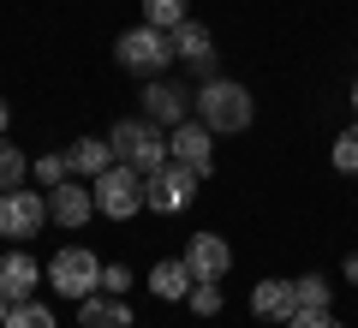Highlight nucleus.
<instances>
[{
	"mask_svg": "<svg viewBox=\"0 0 358 328\" xmlns=\"http://www.w3.org/2000/svg\"><path fill=\"white\" fill-rule=\"evenodd\" d=\"M192 114L203 120L209 131H251L257 120V96L233 78H209L203 90H192Z\"/></svg>",
	"mask_w": 358,
	"mask_h": 328,
	"instance_id": "1",
	"label": "nucleus"
},
{
	"mask_svg": "<svg viewBox=\"0 0 358 328\" xmlns=\"http://www.w3.org/2000/svg\"><path fill=\"white\" fill-rule=\"evenodd\" d=\"M108 143H114V162L138 167V173H155L162 162H173V150H167V126H155V120H120L114 131H108Z\"/></svg>",
	"mask_w": 358,
	"mask_h": 328,
	"instance_id": "2",
	"label": "nucleus"
},
{
	"mask_svg": "<svg viewBox=\"0 0 358 328\" xmlns=\"http://www.w3.org/2000/svg\"><path fill=\"white\" fill-rule=\"evenodd\" d=\"M90 191H96V215H108V221H131V215L150 209V203H143V173L126 167V162H114L108 173H96Z\"/></svg>",
	"mask_w": 358,
	"mask_h": 328,
	"instance_id": "3",
	"label": "nucleus"
},
{
	"mask_svg": "<svg viewBox=\"0 0 358 328\" xmlns=\"http://www.w3.org/2000/svg\"><path fill=\"white\" fill-rule=\"evenodd\" d=\"M114 60L138 78H162L167 60H173V30H155V24H131L126 36L114 42Z\"/></svg>",
	"mask_w": 358,
	"mask_h": 328,
	"instance_id": "4",
	"label": "nucleus"
},
{
	"mask_svg": "<svg viewBox=\"0 0 358 328\" xmlns=\"http://www.w3.org/2000/svg\"><path fill=\"white\" fill-rule=\"evenodd\" d=\"M197 167H185V162H162L155 173H143V203H150L155 215H179L185 203L197 197Z\"/></svg>",
	"mask_w": 358,
	"mask_h": 328,
	"instance_id": "5",
	"label": "nucleus"
},
{
	"mask_svg": "<svg viewBox=\"0 0 358 328\" xmlns=\"http://www.w3.org/2000/svg\"><path fill=\"white\" fill-rule=\"evenodd\" d=\"M48 280H54L60 299H90V292H102V263H96V251H84V245H66L48 263Z\"/></svg>",
	"mask_w": 358,
	"mask_h": 328,
	"instance_id": "6",
	"label": "nucleus"
},
{
	"mask_svg": "<svg viewBox=\"0 0 358 328\" xmlns=\"http://www.w3.org/2000/svg\"><path fill=\"white\" fill-rule=\"evenodd\" d=\"M42 221H48V197L42 191H6L0 197V239H36Z\"/></svg>",
	"mask_w": 358,
	"mask_h": 328,
	"instance_id": "7",
	"label": "nucleus"
},
{
	"mask_svg": "<svg viewBox=\"0 0 358 328\" xmlns=\"http://www.w3.org/2000/svg\"><path fill=\"white\" fill-rule=\"evenodd\" d=\"M143 120H155V126L173 131L179 120H192V90L173 84V78H150V84H143Z\"/></svg>",
	"mask_w": 358,
	"mask_h": 328,
	"instance_id": "8",
	"label": "nucleus"
},
{
	"mask_svg": "<svg viewBox=\"0 0 358 328\" xmlns=\"http://www.w3.org/2000/svg\"><path fill=\"white\" fill-rule=\"evenodd\" d=\"M209 138H215V131H209L203 120L192 114V120H179V126L167 131V150H173V162H185V167H197V173L209 179V167H215V143H209Z\"/></svg>",
	"mask_w": 358,
	"mask_h": 328,
	"instance_id": "9",
	"label": "nucleus"
},
{
	"mask_svg": "<svg viewBox=\"0 0 358 328\" xmlns=\"http://www.w3.org/2000/svg\"><path fill=\"white\" fill-rule=\"evenodd\" d=\"M179 257H185L192 280H227V269H233V251H227V239H221V233H192Z\"/></svg>",
	"mask_w": 358,
	"mask_h": 328,
	"instance_id": "10",
	"label": "nucleus"
},
{
	"mask_svg": "<svg viewBox=\"0 0 358 328\" xmlns=\"http://www.w3.org/2000/svg\"><path fill=\"white\" fill-rule=\"evenodd\" d=\"M90 215H96V191H90V185L66 179V185L48 191V221H60V227H84Z\"/></svg>",
	"mask_w": 358,
	"mask_h": 328,
	"instance_id": "11",
	"label": "nucleus"
},
{
	"mask_svg": "<svg viewBox=\"0 0 358 328\" xmlns=\"http://www.w3.org/2000/svg\"><path fill=\"white\" fill-rule=\"evenodd\" d=\"M42 275H48V269H42L30 251H6V257H0V292H6L13 304H24L30 292H36Z\"/></svg>",
	"mask_w": 358,
	"mask_h": 328,
	"instance_id": "12",
	"label": "nucleus"
},
{
	"mask_svg": "<svg viewBox=\"0 0 358 328\" xmlns=\"http://www.w3.org/2000/svg\"><path fill=\"white\" fill-rule=\"evenodd\" d=\"M78 328H131V304L120 292H90L78 299Z\"/></svg>",
	"mask_w": 358,
	"mask_h": 328,
	"instance_id": "13",
	"label": "nucleus"
},
{
	"mask_svg": "<svg viewBox=\"0 0 358 328\" xmlns=\"http://www.w3.org/2000/svg\"><path fill=\"white\" fill-rule=\"evenodd\" d=\"M173 60H185L192 72H209V66H215V36H209L197 18H185V24L173 30Z\"/></svg>",
	"mask_w": 358,
	"mask_h": 328,
	"instance_id": "14",
	"label": "nucleus"
},
{
	"mask_svg": "<svg viewBox=\"0 0 358 328\" xmlns=\"http://www.w3.org/2000/svg\"><path fill=\"white\" fill-rule=\"evenodd\" d=\"M293 311H299L293 280H257V287H251V316H263V322H287Z\"/></svg>",
	"mask_w": 358,
	"mask_h": 328,
	"instance_id": "15",
	"label": "nucleus"
},
{
	"mask_svg": "<svg viewBox=\"0 0 358 328\" xmlns=\"http://www.w3.org/2000/svg\"><path fill=\"white\" fill-rule=\"evenodd\" d=\"M192 269H185V257H167V263H155L150 269V292L155 299H192Z\"/></svg>",
	"mask_w": 358,
	"mask_h": 328,
	"instance_id": "16",
	"label": "nucleus"
},
{
	"mask_svg": "<svg viewBox=\"0 0 358 328\" xmlns=\"http://www.w3.org/2000/svg\"><path fill=\"white\" fill-rule=\"evenodd\" d=\"M66 155H72V173L78 179H96V173L114 167V143H108V138H78Z\"/></svg>",
	"mask_w": 358,
	"mask_h": 328,
	"instance_id": "17",
	"label": "nucleus"
},
{
	"mask_svg": "<svg viewBox=\"0 0 358 328\" xmlns=\"http://www.w3.org/2000/svg\"><path fill=\"white\" fill-rule=\"evenodd\" d=\"M192 18V0H143V24H155V30H179Z\"/></svg>",
	"mask_w": 358,
	"mask_h": 328,
	"instance_id": "18",
	"label": "nucleus"
},
{
	"mask_svg": "<svg viewBox=\"0 0 358 328\" xmlns=\"http://www.w3.org/2000/svg\"><path fill=\"white\" fill-rule=\"evenodd\" d=\"M24 173H30V162L18 155V143H6V138H0V197L24 185Z\"/></svg>",
	"mask_w": 358,
	"mask_h": 328,
	"instance_id": "19",
	"label": "nucleus"
},
{
	"mask_svg": "<svg viewBox=\"0 0 358 328\" xmlns=\"http://www.w3.org/2000/svg\"><path fill=\"white\" fill-rule=\"evenodd\" d=\"M293 299H299V311H329L334 287H329L322 275H305V280H293Z\"/></svg>",
	"mask_w": 358,
	"mask_h": 328,
	"instance_id": "20",
	"label": "nucleus"
},
{
	"mask_svg": "<svg viewBox=\"0 0 358 328\" xmlns=\"http://www.w3.org/2000/svg\"><path fill=\"white\" fill-rule=\"evenodd\" d=\"M329 162H334V173H346V179H358V126H346L341 138H334V150H329Z\"/></svg>",
	"mask_w": 358,
	"mask_h": 328,
	"instance_id": "21",
	"label": "nucleus"
},
{
	"mask_svg": "<svg viewBox=\"0 0 358 328\" xmlns=\"http://www.w3.org/2000/svg\"><path fill=\"white\" fill-rule=\"evenodd\" d=\"M0 328H60V322H54V311H48V304L24 299V304H13V316H6Z\"/></svg>",
	"mask_w": 358,
	"mask_h": 328,
	"instance_id": "22",
	"label": "nucleus"
},
{
	"mask_svg": "<svg viewBox=\"0 0 358 328\" xmlns=\"http://www.w3.org/2000/svg\"><path fill=\"white\" fill-rule=\"evenodd\" d=\"M30 173H36V185H42V191H54V185H66V179H72V155H42Z\"/></svg>",
	"mask_w": 358,
	"mask_h": 328,
	"instance_id": "23",
	"label": "nucleus"
},
{
	"mask_svg": "<svg viewBox=\"0 0 358 328\" xmlns=\"http://www.w3.org/2000/svg\"><path fill=\"white\" fill-rule=\"evenodd\" d=\"M185 304H192L197 316H215V311H221V280H197V287H192V299H185Z\"/></svg>",
	"mask_w": 358,
	"mask_h": 328,
	"instance_id": "24",
	"label": "nucleus"
},
{
	"mask_svg": "<svg viewBox=\"0 0 358 328\" xmlns=\"http://www.w3.org/2000/svg\"><path fill=\"white\" fill-rule=\"evenodd\" d=\"M287 328H346V322L334 311H293V316H287Z\"/></svg>",
	"mask_w": 358,
	"mask_h": 328,
	"instance_id": "25",
	"label": "nucleus"
},
{
	"mask_svg": "<svg viewBox=\"0 0 358 328\" xmlns=\"http://www.w3.org/2000/svg\"><path fill=\"white\" fill-rule=\"evenodd\" d=\"M126 287H131V269L126 263H108L102 269V292H126Z\"/></svg>",
	"mask_w": 358,
	"mask_h": 328,
	"instance_id": "26",
	"label": "nucleus"
},
{
	"mask_svg": "<svg viewBox=\"0 0 358 328\" xmlns=\"http://www.w3.org/2000/svg\"><path fill=\"white\" fill-rule=\"evenodd\" d=\"M346 287H358V251L346 257Z\"/></svg>",
	"mask_w": 358,
	"mask_h": 328,
	"instance_id": "27",
	"label": "nucleus"
},
{
	"mask_svg": "<svg viewBox=\"0 0 358 328\" xmlns=\"http://www.w3.org/2000/svg\"><path fill=\"white\" fill-rule=\"evenodd\" d=\"M6 126H13V108H6V101H0V138H6Z\"/></svg>",
	"mask_w": 358,
	"mask_h": 328,
	"instance_id": "28",
	"label": "nucleus"
},
{
	"mask_svg": "<svg viewBox=\"0 0 358 328\" xmlns=\"http://www.w3.org/2000/svg\"><path fill=\"white\" fill-rule=\"evenodd\" d=\"M6 316H13V299H6V292H0V322H6Z\"/></svg>",
	"mask_w": 358,
	"mask_h": 328,
	"instance_id": "29",
	"label": "nucleus"
},
{
	"mask_svg": "<svg viewBox=\"0 0 358 328\" xmlns=\"http://www.w3.org/2000/svg\"><path fill=\"white\" fill-rule=\"evenodd\" d=\"M352 108H358V78H352Z\"/></svg>",
	"mask_w": 358,
	"mask_h": 328,
	"instance_id": "30",
	"label": "nucleus"
}]
</instances>
